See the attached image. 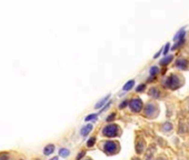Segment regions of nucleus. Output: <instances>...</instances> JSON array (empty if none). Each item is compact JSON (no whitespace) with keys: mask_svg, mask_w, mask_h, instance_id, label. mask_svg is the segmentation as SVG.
<instances>
[{"mask_svg":"<svg viewBox=\"0 0 189 160\" xmlns=\"http://www.w3.org/2000/svg\"><path fill=\"white\" fill-rule=\"evenodd\" d=\"M119 132V128L116 125H108L102 129V135L106 137H116Z\"/></svg>","mask_w":189,"mask_h":160,"instance_id":"nucleus-1","label":"nucleus"},{"mask_svg":"<svg viewBox=\"0 0 189 160\" xmlns=\"http://www.w3.org/2000/svg\"><path fill=\"white\" fill-rule=\"evenodd\" d=\"M104 150H105V152L108 153V155H113V153H116L117 150H118V145H117L115 141H107L105 142V145H104Z\"/></svg>","mask_w":189,"mask_h":160,"instance_id":"nucleus-2","label":"nucleus"},{"mask_svg":"<svg viewBox=\"0 0 189 160\" xmlns=\"http://www.w3.org/2000/svg\"><path fill=\"white\" fill-rule=\"evenodd\" d=\"M129 107H130V109L135 112H139L142 108V101L140 99L136 98V99H132L130 102H129Z\"/></svg>","mask_w":189,"mask_h":160,"instance_id":"nucleus-3","label":"nucleus"},{"mask_svg":"<svg viewBox=\"0 0 189 160\" xmlns=\"http://www.w3.org/2000/svg\"><path fill=\"white\" fill-rule=\"evenodd\" d=\"M94 129V126L92 125H86V126H84V127L81 128V130H80V134L84 136V137H86V136H88V134H90V131Z\"/></svg>","mask_w":189,"mask_h":160,"instance_id":"nucleus-4","label":"nucleus"},{"mask_svg":"<svg viewBox=\"0 0 189 160\" xmlns=\"http://www.w3.org/2000/svg\"><path fill=\"white\" fill-rule=\"evenodd\" d=\"M156 110H157L156 106L153 105V103H149V105H147V107L145 108V112L147 116H153V112L156 111Z\"/></svg>","mask_w":189,"mask_h":160,"instance_id":"nucleus-5","label":"nucleus"},{"mask_svg":"<svg viewBox=\"0 0 189 160\" xmlns=\"http://www.w3.org/2000/svg\"><path fill=\"white\" fill-rule=\"evenodd\" d=\"M54 151H55V146L54 145H48L44 148V155H46V156L51 155Z\"/></svg>","mask_w":189,"mask_h":160,"instance_id":"nucleus-6","label":"nucleus"},{"mask_svg":"<svg viewBox=\"0 0 189 160\" xmlns=\"http://www.w3.org/2000/svg\"><path fill=\"white\" fill-rule=\"evenodd\" d=\"M110 98V94L108 96H106L105 98H102L101 100H99L98 102H97V103H96V106H94V108H96V109H99V108H100V107H101V106H104L106 103V101H108V99Z\"/></svg>","mask_w":189,"mask_h":160,"instance_id":"nucleus-7","label":"nucleus"},{"mask_svg":"<svg viewBox=\"0 0 189 160\" xmlns=\"http://www.w3.org/2000/svg\"><path fill=\"white\" fill-rule=\"evenodd\" d=\"M70 151L68 149H66V148H61V149L59 150V155L61 157H64V158H67V157L69 156Z\"/></svg>","mask_w":189,"mask_h":160,"instance_id":"nucleus-8","label":"nucleus"},{"mask_svg":"<svg viewBox=\"0 0 189 160\" xmlns=\"http://www.w3.org/2000/svg\"><path fill=\"white\" fill-rule=\"evenodd\" d=\"M134 85H135V80H130V81H128L127 84L124 86V90L125 91H128V90H130L131 88L134 87Z\"/></svg>","mask_w":189,"mask_h":160,"instance_id":"nucleus-9","label":"nucleus"},{"mask_svg":"<svg viewBox=\"0 0 189 160\" xmlns=\"http://www.w3.org/2000/svg\"><path fill=\"white\" fill-rule=\"evenodd\" d=\"M144 147H145V142L140 141V143H137V152L141 153L144 151Z\"/></svg>","mask_w":189,"mask_h":160,"instance_id":"nucleus-10","label":"nucleus"},{"mask_svg":"<svg viewBox=\"0 0 189 160\" xmlns=\"http://www.w3.org/2000/svg\"><path fill=\"white\" fill-rule=\"evenodd\" d=\"M150 95L155 97V98H158L159 97V91L157 90L156 88H151V90H150Z\"/></svg>","mask_w":189,"mask_h":160,"instance_id":"nucleus-11","label":"nucleus"},{"mask_svg":"<svg viewBox=\"0 0 189 160\" xmlns=\"http://www.w3.org/2000/svg\"><path fill=\"white\" fill-rule=\"evenodd\" d=\"M94 142H96V138H94V137H91V138L88 140L87 146H88V147H92V146L94 145Z\"/></svg>","mask_w":189,"mask_h":160,"instance_id":"nucleus-12","label":"nucleus"},{"mask_svg":"<svg viewBox=\"0 0 189 160\" xmlns=\"http://www.w3.org/2000/svg\"><path fill=\"white\" fill-rule=\"evenodd\" d=\"M158 71H159L158 67H153V68L150 69V75H151V76H155V75L158 73Z\"/></svg>","mask_w":189,"mask_h":160,"instance_id":"nucleus-13","label":"nucleus"},{"mask_svg":"<svg viewBox=\"0 0 189 160\" xmlns=\"http://www.w3.org/2000/svg\"><path fill=\"white\" fill-rule=\"evenodd\" d=\"M97 118V115L96 113H91V115H89L88 117H86V121H90V120H94V119H96Z\"/></svg>","mask_w":189,"mask_h":160,"instance_id":"nucleus-14","label":"nucleus"},{"mask_svg":"<svg viewBox=\"0 0 189 160\" xmlns=\"http://www.w3.org/2000/svg\"><path fill=\"white\" fill-rule=\"evenodd\" d=\"M171 59H172V57H171V56H169V57H167V58L163 59V60H161V65H167V63L170 61Z\"/></svg>","mask_w":189,"mask_h":160,"instance_id":"nucleus-15","label":"nucleus"},{"mask_svg":"<svg viewBox=\"0 0 189 160\" xmlns=\"http://www.w3.org/2000/svg\"><path fill=\"white\" fill-rule=\"evenodd\" d=\"M0 160H9V156L7 153H0Z\"/></svg>","mask_w":189,"mask_h":160,"instance_id":"nucleus-16","label":"nucleus"},{"mask_svg":"<svg viewBox=\"0 0 189 160\" xmlns=\"http://www.w3.org/2000/svg\"><path fill=\"white\" fill-rule=\"evenodd\" d=\"M115 113H111V115H109V117H107V121H113V119H115Z\"/></svg>","mask_w":189,"mask_h":160,"instance_id":"nucleus-17","label":"nucleus"},{"mask_svg":"<svg viewBox=\"0 0 189 160\" xmlns=\"http://www.w3.org/2000/svg\"><path fill=\"white\" fill-rule=\"evenodd\" d=\"M85 155H86V152H85V151H82V152H80L79 155L77 156V159H76V160H80L81 158H82V157L85 156Z\"/></svg>","mask_w":189,"mask_h":160,"instance_id":"nucleus-18","label":"nucleus"},{"mask_svg":"<svg viewBox=\"0 0 189 160\" xmlns=\"http://www.w3.org/2000/svg\"><path fill=\"white\" fill-rule=\"evenodd\" d=\"M145 85H140V86H138V88H137V91H138V92H140V91H142L144 90V89H145Z\"/></svg>","mask_w":189,"mask_h":160,"instance_id":"nucleus-19","label":"nucleus"},{"mask_svg":"<svg viewBox=\"0 0 189 160\" xmlns=\"http://www.w3.org/2000/svg\"><path fill=\"white\" fill-rule=\"evenodd\" d=\"M127 103H128V101L127 100H125V101H122L121 102V103H120V108H121V109H122V108H125V107H126V106H127Z\"/></svg>","mask_w":189,"mask_h":160,"instance_id":"nucleus-20","label":"nucleus"},{"mask_svg":"<svg viewBox=\"0 0 189 160\" xmlns=\"http://www.w3.org/2000/svg\"><path fill=\"white\" fill-rule=\"evenodd\" d=\"M168 49H169V44H167V46H166V48H165V55H166V54H167L168 52Z\"/></svg>","mask_w":189,"mask_h":160,"instance_id":"nucleus-21","label":"nucleus"},{"mask_svg":"<svg viewBox=\"0 0 189 160\" xmlns=\"http://www.w3.org/2000/svg\"><path fill=\"white\" fill-rule=\"evenodd\" d=\"M50 160H58V157H55V158H51Z\"/></svg>","mask_w":189,"mask_h":160,"instance_id":"nucleus-22","label":"nucleus"},{"mask_svg":"<svg viewBox=\"0 0 189 160\" xmlns=\"http://www.w3.org/2000/svg\"><path fill=\"white\" fill-rule=\"evenodd\" d=\"M134 160H139V159H134Z\"/></svg>","mask_w":189,"mask_h":160,"instance_id":"nucleus-23","label":"nucleus"},{"mask_svg":"<svg viewBox=\"0 0 189 160\" xmlns=\"http://www.w3.org/2000/svg\"><path fill=\"white\" fill-rule=\"evenodd\" d=\"M21 160H23V159H21Z\"/></svg>","mask_w":189,"mask_h":160,"instance_id":"nucleus-24","label":"nucleus"},{"mask_svg":"<svg viewBox=\"0 0 189 160\" xmlns=\"http://www.w3.org/2000/svg\"><path fill=\"white\" fill-rule=\"evenodd\" d=\"M38 160H39V159H38Z\"/></svg>","mask_w":189,"mask_h":160,"instance_id":"nucleus-25","label":"nucleus"},{"mask_svg":"<svg viewBox=\"0 0 189 160\" xmlns=\"http://www.w3.org/2000/svg\"><path fill=\"white\" fill-rule=\"evenodd\" d=\"M89 160H90V159H89Z\"/></svg>","mask_w":189,"mask_h":160,"instance_id":"nucleus-26","label":"nucleus"}]
</instances>
